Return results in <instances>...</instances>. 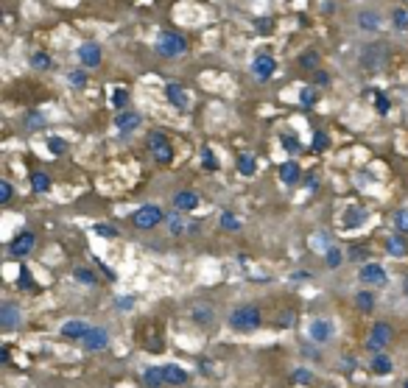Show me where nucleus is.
I'll return each mask as SVG.
<instances>
[{"mask_svg": "<svg viewBox=\"0 0 408 388\" xmlns=\"http://www.w3.org/2000/svg\"><path fill=\"white\" fill-rule=\"evenodd\" d=\"M221 229H226V232H238V229H241V221H238L232 212H224V215H221Z\"/></svg>", "mask_w": 408, "mask_h": 388, "instance_id": "nucleus-33", "label": "nucleus"}, {"mask_svg": "<svg viewBox=\"0 0 408 388\" xmlns=\"http://www.w3.org/2000/svg\"><path fill=\"white\" fill-rule=\"evenodd\" d=\"M31 64H34L36 70H48L51 67V56H48V53H34V56H31Z\"/></svg>", "mask_w": 408, "mask_h": 388, "instance_id": "nucleus-35", "label": "nucleus"}, {"mask_svg": "<svg viewBox=\"0 0 408 388\" xmlns=\"http://www.w3.org/2000/svg\"><path fill=\"white\" fill-rule=\"evenodd\" d=\"M355 23H358V28H361V31H369V34L380 31V14H377V11H372V9L358 11Z\"/></svg>", "mask_w": 408, "mask_h": 388, "instance_id": "nucleus-18", "label": "nucleus"}, {"mask_svg": "<svg viewBox=\"0 0 408 388\" xmlns=\"http://www.w3.org/2000/svg\"><path fill=\"white\" fill-rule=\"evenodd\" d=\"M313 101H316V92H313V87H305V90H302V104L311 106Z\"/></svg>", "mask_w": 408, "mask_h": 388, "instance_id": "nucleus-42", "label": "nucleus"}, {"mask_svg": "<svg viewBox=\"0 0 408 388\" xmlns=\"http://www.w3.org/2000/svg\"><path fill=\"white\" fill-rule=\"evenodd\" d=\"M366 221V209L364 207H349L347 215H344V224L347 226H361Z\"/></svg>", "mask_w": 408, "mask_h": 388, "instance_id": "nucleus-24", "label": "nucleus"}, {"mask_svg": "<svg viewBox=\"0 0 408 388\" xmlns=\"http://www.w3.org/2000/svg\"><path fill=\"white\" fill-rule=\"evenodd\" d=\"M20 285H26V288H34V279H31V274H28L26 268L20 271Z\"/></svg>", "mask_w": 408, "mask_h": 388, "instance_id": "nucleus-47", "label": "nucleus"}, {"mask_svg": "<svg viewBox=\"0 0 408 388\" xmlns=\"http://www.w3.org/2000/svg\"><path fill=\"white\" fill-rule=\"evenodd\" d=\"M67 81H70L73 87H84L87 76H84V70H73V73H67Z\"/></svg>", "mask_w": 408, "mask_h": 388, "instance_id": "nucleus-37", "label": "nucleus"}, {"mask_svg": "<svg viewBox=\"0 0 408 388\" xmlns=\"http://www.w3.org/2000/svg\"><path fill=\"white\" fill-rule=\"evenodd\" d=\"M282 146H285L288 151H299V140L296 137H282Z\"/></svg>", "mask_w": 408, "mask_h": 388, "instance_id": "nucleus-46", "label": "nucleus"}, {"mask_svg": "<svg viewBox=\"0 0 408 388\" xmlns=\"http://www.w3.org/2000/svg\"><path fill=\"white\" fill-rule=\"evenodd\" d=\"M341 249L339 246H327V254H324V263H327V268H339L341 266Z\"/></svg>", "mask_w": 408, "mask_h": 388, "instance_id": "nucleus-30", "label": "nucleus"}, {"mask_svg": "<svg viewBox=\"0 0 408 388\" xmlns=\"http://www.w3.org/2000/svg\"><path fill=\"white\" fill-rule=\"evenodd\" d=\"M358 276H361V282L364 285H383L386 282V268L377 266V263H366Z\"/></svg>", "mask_w": 408, "mask_h": 388, "instance_id": "nucleus-12", "label": "nucleus"}, {"mask_svg": "<svg viewBox=\"0 0 408 388\" xmlns=\"http://www.w3.org/2000/svg\"><path fill=\"white\" fill-rule=\"evenodd\" d=\"M73 276H76L81 285H95V282H98V276L93 274L90 268H76V271H73Z\"/></svg>", "mask_w": 408, "mask_h": 388, "instance_id": "nucleus-32", "label": "nucleus"}, {"mask_svg": "<svg viewBox=\"0 0 408 388\" xmlns=\"http://www.w3.org/2000/svg\"><path fill=\"white\" fill-rule=\"evenodd\" d=\"M305 184H308L311 190H316L319 187V179H316V176H305Z\"/></svg>", "mask_w": 408, "mask_h": 388, "instance_id": "nucleus-51", "label": "nucleus"}, {"mask_svg": "<svg viewBox=\"0 0 408 388\" xmlns=\"http://www.w3.org/2000/svg\"><path fill=\"white\" fill-rule=\"evenodd\" d=\"M313 148H316V151H324V148H327V134H324V131H316V134H313Z\"/></svg>", "mask_w": 408, "mask_h": 388, "instance_id": "nucleus-39", "label": "nucleus"}, {"mask_svg": "<svg viewBox=\"0 0 408 388\" xmlns=\"http://www.w3.org/2000/svg\"><path fill=\"white\" fill-rule=\"evenodd\" d=\"M294 380L296 383H302V386H308L313 380V371H308V369H294Z\"/></svg>", "mask_w": 408, "mask_h": 388, "instance_id": "nucleus-38", "label": "nucleus"}, {"mask_svg": "<svg viewBox=\"0 0 408 388\" xmlns=\"http://www.w3.org/2000/svg\"><path fill=\"white\" fill-rule=\"evenodd\" d=\"M140 123H143L140 112H126V109H121V112L115 115V129L118 131H134Z\"/></svg>", "mask_w": 408, "mask_h": 388, "instance_id": "nucleus-15", "label": "nucleus"}, {"mask_svg": "<svg viewBox=\"0 0 408 388\" xmlns=\"http://www.w3.org/2000/svg\"><path fill=\"white\" fill-rule=\"evenodd\" d=\"M190 319L196 321V324H201V327H210V324L216 321V310H213V304H207V302L193 304L190 307Z\"/></svg>", "mask_w": 408, "mask_h": 388, "instance_id": "nucleus-16", "label": "nucleus"}, {"mask_svg": "<svg viewBox=\"0 0 408 388\" xmlns=\"http://www.w3.org/2000/svg\"><path fill=\"white\" fill-rule=\"evenodd\" d=\"M355 304H358V310H364V313H372V310H375V296L369 294V291H358V296H355Z\"/></svg>", "mask_w": 408, "mask_h": 388, "instance_id": "nucleus-25", "label": "nucleus"}, {"mask_svg": "<svg viewBox=\"0 0 408 388\" xmlns=\"http://www.w3.org/2000/svg\"><path fill=\"white\" fill-rule=\"evenodd\" d=\"M391 335H394V329H391V324H386V321H377L372 329H369V338H366V346L372 349V352H380L383 346H389Z\"/></svg>", "mask_w": 408, "mask_h": 388, "instance_id": "nucleus-6", "label": "nucleus"}, {"mask_svg": "<svg viewBox=\"0 0 408 388\" xmlns=\"http://www.w3.org/2000/svg\"><path fill=\"white\" fill-rule=\"evenodd\" d=\"M81 344H84V349H90V352H101V349L109 346V329L106 327H90V332L81 338Z\"/></svg>", "mask_w": 408, "mask_h": 388, "instance_id": "nucleus-8", "label": "nucleus"}, {"mask_svg": "<svg viewBox=\"0 0 408 388\" xmlns=\"http://www.w3.org/2000/svg\"><path fill=\"white\" fill-rule=\"evenodd\" d=\"M274 70H277V61L271 59L269 53H260V56H254V61H252V76L257 78V81H269V78L274 76Z\"/></svg>", "mask_w": 408, "mask_h": 388, "instance_id": "nucleus-9", "label": "nucleus"}, {"mask_svg": "<svg viewBox=\"0 0 408 388\" xmlns=\"http://www.w3.org/2000/svg\"><path fill=\"white\" fill-rule=\"evenodd\" d=\"M148 151L154 154L157 162H162V165H168L171 159H174V148L168 146V140H165L162 131H151V134H148Z\"/></svg>", "mask_w": 408, "mask_h": 388, "instance_id": "nucleus-5", "label": "nucleus"}, {"mask_svg": "<svg viewBox=\"0 0 408 388\" xmlns=\"http://www.w3.org/2000/svg\"><path fill=\"white\" fill-rule=\"evenodd\" d=\"M0 201H3V204H6V201H11V184L6 179L0 181Z\"/></svg>", "mask_w": 408, "mask_h": 388, "instance_id": "nucleus-41", "label": "nucleus"}, {"mask_svg": "<svg viewBox=\"0 0 408 388\" xmlns=\"http://www.w3.org/2000/svg\"><path fill=\"white\" fill-rule=\"evenodd\" d=\"M327 81H330L327 73H316V84H327Z\"/></svg>", "mask_w": 408, "mask_h": 388, "instance_id": "nucleus-52", "label": "nucleus"}, {"mask_svg": "<svg viewBox=\"0 0 408 388\" xmlns=\"http://www.w3.org/2000/svg\"><path fill=\"white\" fill-rule=\"evenodd\" d=\"M165 224H168V232L171 235H196L199 232V221H185L179 215V209H176L174 215L165 218Z\"/></svg>", "mask_w": 408, "mask_h": 388, "instance_id": "nucleus-10", "label": "nucleus"}, {"mask_svg": "<svg viewBox=\"0 0 408 388\" xmlns=\"http://www.w3.org/2000/svg\"><path fill=\"white\" fill-rule=\"evenodd\" d=\"M201 159H204V165H207L210 171H216V168H218L216 156H213V151H210V148H201Z\"/></svg>", "mask_w": 408, "mask_h": 388, "instance_id": "nucleus-40", "label": "nucleus"}, {"mask_svg": "<svg viewBox=\"0 0 408 388\" xmlns=\"http://www.w3.org/2000/svg\"><path fill=\"white\" fill-rule=\"evenodd\" d=\"M78 59H81L84 67H98V64H101V48L93 45V42H84L81 48H78Z\"/></svg>", "mask_w": 408, "mask_h": 388, "instance_id": "nucleus-17", "label": "nucleus"}, {"mask_svg": "<svg viewBox=\"0 0 408 388\" xmlns=\"http://www.w3.org/2000/svg\"><path fill=\"white\" fill-rule=\"evenodd\" d=\"M90 332V324L87 321H64V324H62V335L64 338H70V341H81V338L87 335Z\"/></svg>", "mask_w": 408, "mask_h": 388, "instance_id": "nucleus-20", "label": "nucleus"}, {"mask_svg": "<svg viewBox=\"0 0 408 388\" xmlns=\"http://www.w3.org/2000/svg\"><path fill=\"white\" fill-rule=\"evenodd\" d=\"M95 232L104 235V238H115V235H118V229H115V226H98Z\"/></svg>", "mask_w": 408, "mask_h": 388, "instance_id": "nucleus-48", "label": "nucleus"}, {"mask_svg": "<svg viewBox=\"0 0 408 388\" xmlns=\"http://www.w3.org/2000/svg\"><path fill=\"white\" fill-rule=\"evenodd\" d=\"M48 146H51V151H56V154H62V151H64V143H62V140H56V137H53Z\"/></svg>", "mask_w": 408, "mask_h": 388, "instance_id": "nucleus-50", "label": "nucleus"}, {"mask_svg": "<svg viewBox=\"0 0 408 388\" xmlns=\"http://www.w3.org/2000/svg\"><path fill=\"white\" fill-rule=\"evenodd\" d=\"M358 61H361V67L369 70V73H377V70L386 67V61H389V45L386 42H369L361 48L358 53Z\"/></svg>", "mask_w": 408, "mask_h": 388, "instance_id": "nucleus-2", "label": "nucleus"}, {"mask_svg": "<svg viewBox=\"0 0 408 388\" xmlns=\"http://www.w3.org/2000/svg\"><path fill=\"white\" fill-rule=\"evenodd\" d=\"M263 324V310L257 304H241L229 313V327L238 332H252Z\"/></svg>", "mask_w": 408, "mask_h": 388, "instance_id": "nucleus-1", "label": "nucleus"}, {"mask_svg": "<svg viewBox=\"0 0 408 388\" xmlns=\"http://www.w3.org/2000/svg\"><path fill=\"white\" fill-rule=\"evenodd\" d=\"M118 304H121L123 310H129V307H131V304H134V302H131V299H121V302H118Z\"/></svg>", "mask_w": 408, "mask_h": 388, "instance_id": "nucleus-53", "label": "nucleus"}, {"mask_svg": "<svg viewBox=\"0 0 408 388\" xmlns=\"http://www.w3.org/2000/svg\"><path fill=\"white\" fill-rule=\"evenodd\" d=\"M406 388H408V380H406Z\"/></svg>", "mask_w": 408, "mask_h": 388, "instance_id": "nucleus-56", "label": "nucleus"}, {"mask_svg": "<svg viewBox=\"0 0 408 388\" xmlns=\"http://www.w3.org/2000/svg\"><path fill=\"white\" fill-rule=\"evenodd\" d=\"M308 335H311L313 344H327L336 335V327H333L330 319H313L311 327H308Z\"/></svg>", "mask_w": 408, "mask_h": 388, "instance_id": "nucleus-7", "label": "nucleus"}, {"mask_svg": "<svg viewBox=\"0 0 408 388\" xmlns=\"http://www.w3.org/2000/svg\"><path fill=\"white\" fill-rule=\"evenodd\" d=\"M394 226H397L400 232H408V209H400L397 215H394Z\"/></svg>", "mask_w": 408, "mask_h": 388, "instance_id": "nucleus-36", "label": "nucleus"}, {"mask_svg": "<svg viewBox=\"0 0 408 388\" xmlns=\"http://www.w3.org/2000/svg\"><path fill=\"white\" fill-rule=\"evenodd\" d=\"M17 324H20V307L14 302H3L0 304V327L14 329Z\"/></svg>", "mask_w": 408, "mask_h": 388, "instance_id": "nucleus-14", "label": "nucleus"}, {"mask_svg": "<svg viewBox=\"0 0 408 388\" xmlns=\"http://www.w3.org/2000/svg\"><path fill=\"white\" fill-rule=\"evenodd\" d=\"M372 371H377V374H389V371H391V360L386 358V355L377 352L372 358Z\"/></svg>", "mask_w": 408, "mask_h": 388, "instance_id": "nucleus-27", "label": "nucleus"}, {"mask_svg": "<svg viewBox=\"0 0 408 388\" xmlns=\"http://www.w3.org/2000/svg\"><path fill=\"white\" fill-rule=\"evenodd\" d=\"M34 243H36L34 232H20L17 238L9 243V254H11V257H26V254H31Z\"/></svg>", "mask_w": 408, "mask_h": 388, "instance_id": "nucleus-11", "label": "nucleus"}, {"mask_svg": "<svg viewBox=\"0 0 408 388\" xmlns=\"http://www.w3.org/2000/svg\"><path fill=\"white\" fill-rule=\"evenodd\" d=\"M146 383L148 386H162L165 383V374H162V369H157V366H151V369H146Z\"/></svg>", "mask_w": 408, "mask_h": 388, "instance_id": "nucleus-31", "label": "nucleus"}, {"mask_svg": "<svg viewBox=\"0 0 408 388\" xmlns=\"http://www.w3.org/2000/svg\"><path fill=\"white\" fill-rule=\"evenodd\" d=\"M165 215H162V209L154 207V204H146V207H140L134 215H131V224L137 226V229H154L157 224H162Z\"/></svg>", "mask_w": 408, "mask_h": 388, "instance_id": "nucleus-4", "label": "nucleus"}, {"mask_svg": "<svg viewBox=\"0 0 408 388\" xmlns=\"http://www.w3.org/2000/svg\"><path fill=\"white\" fill-rule=\"evenodd\" d=\"M31 187H34V193H48L51 190V176L48 173H34L31 176Z\"/></svg>", "mask_w": 408, "mask_h": 388, "instance_id": "nucleus-26", "label": "nucleus"}, {"mask_svg": "<svg viewBox=\"0 0 408 388\" xmlns=\"http://www.w3.org/2000/svg\"><path fill=\"white\" fill-rule=\"evenodd\" d=\"M157 53L159 56H165V59H176V56H182L188 51V42H185V36H179L176 31H162V34L157 36L154 42Z\"/></svg>", "mask_w": 408, "mask_h": 388, "instance_id": "nucleus-3", "label": "nucleus"}, {"mask_svg": "<svg viewBox=\"0 0 408 388\" xmlns=\"http://www.w3.org/2000/svg\"><path fill=\"white\" fill-rule=\"evenodd\" d=\"M199 201L201 199L193 193V190H179V193L174 196V207L179 209V212H190V209L199 207Z\"/></svg>", "mask_w": 408, "mask_h": 388, "instance_id": "nucleus-19", "label": "nucleus"}, {"mask_svg": "<svg viewBox=\"0 0 408 388\" xmlns=\"http://www.w3.org/2000/svg\"><path fill=\"white\" fill-rule=\"evenodd\" d=\"M352 260H364V251H361V249H352Z\"/></svg>", "mask_w": 408, "mask_h": 388, "instance_id": "nucleus-54", "label": "nucleus"}, {"mask_svg": "<svg viewBox=\"0 0 408 388\" xmlns=\"http://www.w3.org/2000/svg\"><path fill=\"white\" fill-rule=\"evenodd\" d=\"M280 179L285 181V184H296V181L302 179V171H299V165L296 162H285L280 168Z\"/></svg>", "mask_w": 408, "mask_h": 388, "instance_id": "nucleus-23", "label": "nucleus"}, {"mask_svg": "<svg viewBox=\"0 0 408 388\" xmlns=\"http://www.w3.org/2000/svg\"><path fill=\"white\" fill-rule=\"evenodd\" d=\"M391 26L397 28V31H406L408 28V11L406 9H394L391 11Z\"/></svg>", "mask_w": 408, "mask_h": 388, "instance_id": "nucleus-29", "label": "nucleus"}, {"mask_svg": "<svg viewBox=\"0 0 408 388\" xmlns=\"http://www.w3.org/2000/svg\"><path fill=\"white\" fill-rule=\"evenodd\" d=\"M403 294L408 296V276H406V279H403Z\"/></svg>", "mask_w": 408, "mask_h": 388, "instance_id": "nucleus-55", "label": "nucleus"}, {"mask_svg": "<svg viewBox=\"0 0 408 388\" xmlns=\"http://www.w3.org/2000/svg\"><path fill=\"white\" fill-rule=\"evenodd\" d=\"M299 64H302V67H308V70H313L316 64H319V53H316V51H305L302 56H299Z\"/></svg>", "mask_w": 408, "mask_h": 388, "instance_id": "nucleus-34", "label": "nucleus"}, {"mask_svg": "<svg viewBox=\"0 0 408 388\" xmlns=\"http://www.w3.org/2000/svg\"><path fill=\"white\" fill-rule=\"evenodd\" d=\"M254 168H257V162H254L252 154H241V156H238V171H241V173H246V176H249V173H254Z\"/></svg>", "mask_w": 408, "mask_h": 388, "instance_id": "nucleus-28", "label": "nucleus"}, {"mask_svg": "<svg viewBox=\"0 0 408 388\" xmlns=\"http://www.w3.org/2000/svg\"><path fill=\"white\" fill-rule=\"evenodd\" d=\"M162 374H165L168 386H185V383H188V371L174 366V363H171V366H162Z\"/></svg>", "mask_w": 408, "mask_h": 388, "instance_id": "nucleus-21", "label": "nucleus"}, {"mask_svg": "<svg viewBox=\"0 0 408 388\" xmlns=\"http://www.w3.org/2000/svg\"><path fill=\"white\" fill-rule=\"evenodd\" d=\"M165 98L179 109V112H188V109H190V101H188V92H185L182 84H168L165 87Z\"/></svg>", "mask_w": 408, "mask_h": 388, "instance_id": "nucleus-13", "label": "nucleus"}, {"mask_svg": "<svg viewBox=\"0 0 408 388\" xmlns=\"http://www.w3.org/2000/svg\"><path fill=\"white\" fill-rule=\"evenodd\" d=\"M386 251H389L391 257H406L408 254V243L403 235H394V238H389L386 240Z\"/></svg>", "mask_w": 408, "mask_h": 388, "instance_id": "nucleus-22", "label": "nucleus"}, {"mask_svg": "<svg viewBox=\"0 0 408 388\" xmlns=\"http://www.w3.org/2000/svg\"><path fill=\"white\" fill-rule=\"evenodd\" d=\"M26 123L31 126V129H36V126H45V118H42V115H36V112H34V115H28V120H26Z\"/></svg>", "mask_w": 408, "mask_h": 388, "instance_id": "nucleus-43", "label": "nucleus"}, {"mask_svg": "<svg viewBox=\"0 0 408 388\" xmlns=\"http://www.w3.org/2000/svg\"><path fill=\"white\" fill-rule=\"evenodd\" d=\"M375 104H377V112H380V115L389 112V98H386V95H377V101H375Z\"/></svg>", "mask_w": 408, "mask_h": 388, "instance_id": "nucleus-44", "label": "nucleus"}, {"mask_svg": "<svg viewBox=\"0 0 408 388\" xmlns=\"http://www.w3.org/2000/svg\"><path fill=\"white\" fill-rule=\"evenodd\" d=\"M126 98H129V95H126V90H118L112 101H115V106H123V104H126Z\"/></svg>", "mask_w": 408, "mask_h": 388, "instance_id": "nucleus-49", "label": "nucleus"}, {"mask_svg": "<svg viewBox=\"0 0 408 388\" xmlns=\"http://www.w3.org/2000/svg\"><path fill=\"white\" fill-rule=\"evenodd\" d=\"M254 23H257V31H260V34H266V31H271V20H266V17H260V20H254Z\"/></svg>", "mask_w": 408, "mask_h": 388, "instance_id": "nucleus-45", "label": "nucleus"}]
</instances>
